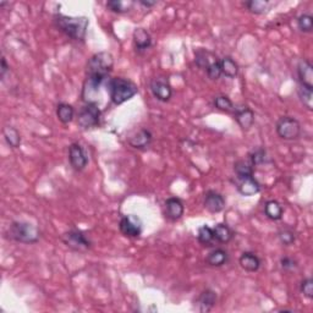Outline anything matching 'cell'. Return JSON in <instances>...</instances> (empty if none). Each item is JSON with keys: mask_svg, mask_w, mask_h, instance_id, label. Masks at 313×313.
Segmentation results:
<instances>
[{"mask_svg": "<svg viewBox=\"0 0 313 313\" xmlns=\"http://www.w3.org/2000/svg\"><path fill=\"white\" fill-rule=\"evenodd\" d=\"M53 24L66 37L82 42L86 38L90 20L85 16H66L62 14H55L53 16Z\"/></svg>", "mask_w": 313, "mask_h": 313, "instance_id": "cell-1", "label": "cell"}, {"mask_svg": "<svg viewBox=\"0 0 313 313\" xmlns=\"http://www.w3.org/2000/svg\"><path fill=\"white\" fill-rule=\"evenodd\" d=\"M107 91L109 92L110 99L115 106L128 102L138 93V87L135 82L124 77L109 78L107 82Z\"/></svg>", "mask_w": 313, "mask_h": 313, "instance_id": "cell-2", "label": "cell"}, {"mask_svg": "<svg viewBox=\"0 0 313 313\" xmlns=\"http://www.w3.org/2000/svg\"><path fill=\"white\" fill-rule=\"evenodd\" d=\"M6 238L20 243H36L39 241L40 232L33 224L28 221H12L5 233Z\"/></svg>", "mask_w": 313, "mask_h": 313, "instance_id": "cell-3", "label": "cell"}, {"mask_svg": "<svg viewBox=\"0 0 313 313\" xmlns=\"http://www.w3.org/2000/svg\"><path fill=\"white\" fill-rule=\"evenodd\" d=\"M114 68V56L109 52L96 53L87 62V75L109 78Z\"/></svg>", "mask_w": 313, "mask_h": 313, "instance_id": "cell-4", "label": "cell"}, {"mask_svg": "<svg viewBox=\"0 0 313 313\" xmlns=\"http://www.w3.org/2000/svg\"><path fill=\"white\" fill-rule=\"evenodd\" d=\"M276 131L283 140L294 141L301 135V124L294 116H281L277 121Z\"/></svg>", "mask_w": 313, "mask_h": 313, "instance_id": "cell-5", "label": "cell"}, {"mask_svg": "<svg viewBox=\"0 0 313 313\" xmlns=\"http://www.w3.org/2000/svg\"><path fill=\"white\" fill-rule=\"evenodd\" d=\"M62 242L76 252H85L92 247V242L84 232L77 229H71L61 235Z\"/></svg>", "mask_w": 313, "mask_h": 313, "instance_id": "cell-6", "label": "cell"}, {"mask_svg": "<svg viewBox=\"0 0 313 313\" xmlns=\"http://www.w3.org/2000/svg\"><path fill=\"white\" fill-rule=\"evenodd\" d=\"M100 109L97 103H86V106L80 110L77 116V125L81 129H93L99 124Z\"/></svg>", "mask_w": 313, "mask_h": 313, "instance_id": "cell-7", "label": "cell"}, {"mask_svg": "<svg viewBox=\"0 0 313 313\" xmlns=\"http://www.w3.org/2000/svg\"><path fill=\"white\" fill-rule=\"evenodd\" d=\"M143 223L137 216H125L121 218L119 223V230L126 238L135 239L142 234Z\"/></svg>", "mask_w": 313, "mask_h": 313, "instance_id": "cell-8", "label": "cell"}, {"mask_svg": "<svg viewBox=\"0 0 313 313\" xmlns=\"http://www.w3.org/2000/svg\"><path fill=\"white\" fill-rule=\"evenodd\" d=\"M151 92L159 102H168L173 96V88L165 77H154L150 84Z\"/></svg>", "mask_w": 313, "mask_h": 313, "instance_id": "cell-9", "label": "cell"}, {"mask_svg": "<svg viewBox=\"0 0 313 313\" xmlns=\"http://www.w3.org/2000/svg\"><path fill=\"white\" fill-rule=\"evenodd\" d=\"M69 160L76 172H81L88 164V158L84 148L78 143H71L69 147Z\"/></svg>", "mask_w": 313, "mask_h": 313, "instance_id": "cell-10", "label": "cell"}, {"mask_svg": "<svg viewBox=\"0 0 313 313\" xmlns=\"http://www.w3.org/2000/svg\"><path fill=\"white\" fill-rule=\"evenodd\" d=\"M234 118H235L236 122H238L240 128L245 131H248L255 124V113L249 107L242 106L234 108Z\"/></svg>", "mask_w": 313, "mask_h": 313, "instance_id": "cell-11", "label": "cell"}, {"mask_svg": "<svg viewBox=\"0 0 313 313\" xmlns=\"http://www.w3.org/2000/svg\"><path fill=\"white\" fill-rule=\"evenodd\" d=\"M164 208H165V217L169 220L176 221L180 218L184 216L185 205L178 197H169L164 203Z\"/></svg>", "mask_w": 313, "mask_h": 313, "instance_id": "cell-12", "label": "cell"}, {"mask_svg": "<svg viewBox=\"0 0 313 313\" xmlns=\"http://www.w3.org/2000/svg\"><path fill=\"white\" fill-rule=\"evenodd\" d=\"M297 76L301 86L313 90V66L308 59L300 60L297 64Z\"/></svg>", "mask_w": 313, "mask_h": 313, "instance_id": "cell-13", "label": "cell"}, {"mask_svg": "<svg viewBox=\"0 0 313 313\" xmlns=\"http://www.w3.org/2000/svg\"><path fill=\"white\" fill-rule=\"evenodd\" d=\"M203 204L205 210L211 212V213H220L225 208V200L219 192L211 190V191H207V194L204 196Z\"/></svg>", "mask_w": 313, "mask_h": 313, "instance_id": "cell-14", "label": "cell"}, {"mask_svg": "<svg viewBox=\"0 0 313 313\" xmlns=\"http://www.w3.org/2000/svg\"><path fill=\"white\" fill-rule=\"evenodd\" d=\"M152 136L151 131L147 129H140L138 131H136L135 134H132L129 137V144L131 147L136 148V150H143V148H147L151 144Z\"/></svg>", "mask_w": 313, "mask_h": 313, "instance_id": "cell-15", "label": "cell"}, {"mask_svg": "<svg viewBox=\"0 0 313 313\" xmlns=\"http://www.w3.org/2000/svg\"><path fill=\"white\" fill-rule=\"evenodd\" d=\"M132 39H134L135 49L138 53L146 52L147 49L151 48L152 46V37L150 32L144 28H136L132 34Z\"/></svg>", "mask_w": 313, "mask_h": 313, "instance_id": "cell-16", "label": "cell"}, {"mask_svg": "<svg viewBox=\"0 0 313 313\" xmlns=\"http://www.w3.org/2000/svg\"><path fill=\"white\" fill-rule=\"evenodd\" d=\"M217 303V294L212 289H205L197 299V307L200 312H210Z\"/></svg>", "mask_w": 313, "mask_h": 313, "instance_id": "cell-17", "label": "cell"}, {"mask_svg": "<svg viewBox=\"0 0 313 313\" xmlns=\"http://www.w3.org/2000/svg\"><path fill=\"white\" fill-rule=\"evenodd\" d=\"M239 263L241 265L242 269L249 272V273H254V272H257L259 267H261V259L254 252H243L240 256Z\"/></svg>", "mask_w": 313, "mask_h": 313, "instance_id": "cell-18", "label": "cell"}, {"mask_svg": "<svg viewBox=\"0 0 313 313\" xmlns=\"http://www.w3.org/2000/svg\"><path fill=\"white\" fill-rule=\"evenodd\" d=\"M239 181L240 182L238 185V190L242 196L249 197V196H255L261 192V185H259V182L255 179V176L248 179L239 180Z\"/></svg>", "mask_w": 313, "mask_h": 313, "instance_id": "cell-19", "label": "cell"}, {"mask_svg": "<svg viewBox=\"0 0 313 313\" xmlns=\"http://www.w3.org/2000/svg\"><path fill=\"white\" fill-rule=\"evenodd\" d=\"M227 259H229V255L225 249L216 248L208 254L207 258H205V263L211 267H221L226 263Z\"/></svg>", "mask_w": 313, "mask_h": 313, "instance_id": "cell-20", "label": "cell"}, {"mask_svg": "<svg viewBox=\"0 0 313 313\" xmlns=\"http://www.w3.org/2000/svg\"><path fill=\"white\" fill-rule=\"evenodd\" d=\"M264 214L268 219L270 220H280L283 218L284 210L283 205H281L279 202L276 200H270L268 201L267 203L264 204Z\"/></svg>", "mask_w": 313, "mask_h": 313, "instance_id": "cell-21", "label": "cell"}, {"mask_svg": "<svg viewBox=\"0 0 313 313\" xmlns=\"http://www.w3.org/2000/svg\"><path fill=\"white\" fill-rule=\"evenodd\" d=\"M56 116H58L59 121L62 122V124H70L75 116L74 107L68 103L58 104V107H56Z\"/></svg>", "mask_w": 313, "mask_h": 313, "instance_id": "cell-22", "label": "cell"}, {"mask_svg": "<svg viewBox=\"0 0 313 313\" xmlns=\"http://www.w3.org/2000/svg\"><path fill=\"white\" fill-rule=\"evenodd\" d=\"M220 68H221V74L225 75L229 78H235L239 74V65L230 56H225L220 60Z\"/></svg>", "mask_w": 313, "mask_h": 313, "instance_id": "cell-23", "label": "cell"}, {"mask_svg": "<svg viewBox=\"0 0 313 313\" xmlns=\"http://www.w3.org/2000/svg\"><path fill=\"white\" fill-rule=\"evenodd\" d=\"M213 232H214V239L221 243L230 242L234 238L233 230L224 223L217 224V225L213 227Z\"/></svg>", "mask_w": 313, "mask_h": 313, "instance_id": "cell-24", "label": "cell"}, {"mask_svg": "<svg viewBox=\"0 0 313 313\" xmlns=\"http://www.w3.org/2000/svg\"><path fill=\"white\" fill-rule=\"evenodd\" d=\"M3 135H4L6 143H8L11 148L20 147L21 136L20 132H18L16 129L12 128V126H6V128H4V130H3Z\"/></svg>", "mask_w": 313, "mask_h": 313, "instance_id": "cell-25", "label": "cell"}, {"mask_svg": "<svg viewBox=\"0 0 313 313\" xmlns=\"http://www.w3.org/2000/svg\"><path fill=\"white\" fill-rule=\"evenodd\" d=\"M234 172H235L239 180L248 179L254 176V168H252L251 163H246L245 160H238L234 164Z\"/></svg>", "mask_w": 313, "mask_h": 313, "instance_id": "cell-26", "label": "cell"}, {"mask_svg": "<svg viewBox=\"0 0 313 313\" xmlns=\"http://www.w3.org/2000/svg\"><path fill=\"white\" fill-rule=\"evenodd\" d=\"M134 6V2H126V0H110L107 3V9L116 14H125L129 12Z\"/></svg>", "mask_w": 313, "mask_h": 313, "instance_id": "cell-27", "label": "cell"}, {"mask_svg": "<svg viewBox=\"0 0 313 313\" xmlns=\"http://www.w3.org/2000/svg\"><path fill=\"white\" fill-rule=\"evenodd\" d=\"M297 94H299L300 100L303 106L306 107L308 110L313 109V90L312 88L301 86L299 85V88H297Z\"/></svg>", "mask_w": 313, "mask_h": 313, "instance_id": "cell-28", "label": "cell"}, {"mask_svg": "<svg viewBox=\"0 0 313 313\" xmlns=\"http://www.w3.org/2000/svg\"><path fill=\"white\" fill-rule=\"evenodd\" d=\"M243 5H245L246 8H247V10L252 12V14L261 15L264 14V12L268 10L269 3L264 2V0H249V2H246Z\"/></svg>", "mask_w": 313, "mask_h": 313, "instance_id": "cell-29", "label": "cell"}, {"mask_svg": "<svg viewBox=\"0 0 313 313\" xmlns=\"http://www.w3.org/2000/svg\"><path fill=\"white\" fill-rule=\"evenodd\" d=\"M197 239L200 243L204 246H211L216 239H214V232L208 225H203L198 229Z\"/></svg>", "mask_w": 313, "mask_h": 313, "instance_id": "cell-30", "label": "cell"}, {"mask_svg": "<svg viewBox=\"0 0 313 313\" xmlns=\"http://www.w3.org/2000/svg\"><path fill=\"white\" fill-rule=\"evenodd\" d=\"M297 27L301 32L311 33L313 30V17L309 14H301L297 17Z\"/></svg>", "mask_w": 313, "mask_h": 313, "instance_id": "cell-31", "label": "cell"}, {"mask_svg": "<svg viewBox=\"0 0 313 313\" xmlns=\"http://www.w3.org/2000/svg\"><path fill=\"white\" fill-rule=\"evenodd\" d=\"M214 59L213 55L211 54V53H208L207 50H198L197 53H196V64L198 65V68L201 69H207L208 66H210L212 62H214L216 60H211Z\"/></svg>", "mask_w": 313, "mask_h": 313, "instance_id": "cell-32", "label": "cell"}, {"mask_svg": "<svg viewBox=\"0 0 313 313\" xmlns=\"http://www.w3.org/2000/svg\"><path fill=\"white\" fill-rule=\"evenodd\" d=\"M214 107H216L218 110H221V112H226V113L233 112L234 110V104L232 102V99L226 96L216 97V99H214Z\"/></svg>", "mask_w": 313, "mask_h": 313, "instance_id": "cell-33", "label": "cell"}, {"mask_svg": "<svg viewBox=\"0 0 313 313\" xmlns=\"http://www.w3.org/2000/svg\"><path fill=\"white\" fill-rule=\"evenodd\" d=\"M278 239H279V241L283 243V245L290 246L295 242L296 235L291 229H281L279 230V233H278Z\"/></svg>", "mask_w": 313, "mask_h": 313, "instance_id": "cell-34", "label": "cell"}, {"mask_svg": "<svg viewBox=\"0 0 313 313\" xmlns=\"http://www.w3.org/2000/svg\"><path fill=\"white\" fill-rule=\"evenodd\" d=\"M265 158H267V153L263 148H257V150L252 151L249 153V163L252 166L259 165V164H263L265 162Z\"/></svg>", "mask_w": 313, "mask_h": 313, "instance_id": "cell-35", "label": "cell"}, {"mask_svg": "<svg viewBox=\"0 0 313 313\" xmlns=\"http://www.w3.org/2000/svg\"><path fill=\"white\" fill-rule=\"evenodd\" d=\"M300 291L302 293V295L307 297L308 300L313 299V280L311 278H306L301 281L300 284Z\"/></svg>", "mask_w": 313, "mask_h": 313, "instance_id": "cell-36", "label": "cell"}, {"mask_svg": "<svg viewBox=\"0 0 313 313\" xmlns=\"http://www.w3.org/2000/svg\"><path fill=\"white\" fill-rule=\"evenodd\" d=\"M205 71H207V76L211 78V80H218V78L223 75L221 74L219 60H216L214 62H212V64L208 66L207 69H205Z\"/></svg>", "mask_w": 313, "mask_h": 313, "instance_id": "cell-37", "label": "cell"}, {"mask_svg": "<svg viewBox=\"0 0 313 313\" xmlns=\"http://www.w3.org/2000/svg\"><path fill=\"white\" fill-rule=\"evenodd\" d=\"M280 265L284 270H293L297 267V262L293 257L285 256V257L280 258Z\"/></svg>", "mask_w": 313, "mask_h": 313, "instance_id": "cell-38", "label": "cell"}, {"mask_svg": "<svg viewBox=\"0 0 313 313\" xmlns=\"http://www.w3.org/2000/svg\"><path fill=\"white\" fill-rule=\"evenodd\" d=\"M9 71V66L8 62H6V59L3 56L2 58V69H0V77H2V80H4L5 74Z\"/></svg>", "mask_w": 313, "mask_h": 313, "instance_id": "cell-39", "label": "cell"}, {"mask_svg": "<svg viewBox=\"0 0 313 313\" xmlns=\"http://www.w3.org/2000/svg\"><path fill=\"white\" fill-rule=\"evenodd\" d=\"M138 3H140L142 6H144V8H153V6L158 4L157 0H138Z\"/></svg>", "mask_w": 313, "mask_h": 313, "instance_id": "cell-40", "label": "cell"}]
</instances>
